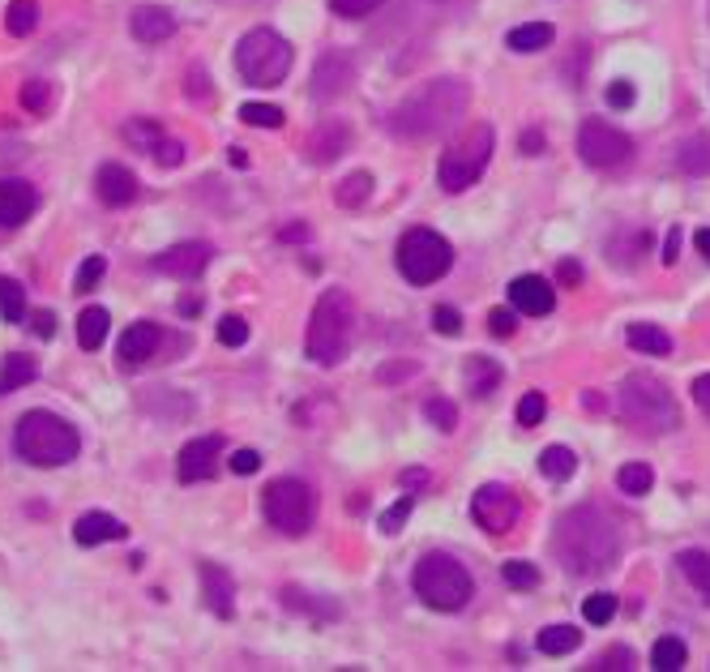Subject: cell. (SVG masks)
Listing matches in <instances>:
<instances>
[{"mask_svg": "<svg viewBox=\"0 0 710 672\" xmlns=\"http://www.w3.org/2000/svg\"><path fill=\"white\" fill-rule=\"evenodd\" d=\"M553 549H557V562L565 566V574L595 578L620 562V527L595 506H578V510L560 515Z\"/></svg>", "mask_w": 710, "mask_h": 672, "instance_id": "obj_1", "label": "cell"}, {"mask_svg": "<svg viewBox=\"0 0 710 672\" xmlns=\"http://www.w3.org/2000/svg\"><path fill=\"white\" fill-rule=\"evenodd\" d=\"M466 99H471V91H466L462 78H433L415 95H406L403 104H394L390 133L403 138V142L437 138L441 129H450L458 116L466 111Z\"/></svg>", "mask_w": 710, "mask_h": 672, "instance_id": "obj_2", "label": "cell"}, {"mask_svg": "<svg viewBox=\"0 0 710 672\" xmlns=\"http://www.w3.org/2000/svg\"><path fill=\"white\" fill-rule=\"evenodd\" d=\"M13 450H17V459L31 467H64L78 459V450H82V437H78V428L64 420V415L56 412H26L17 420V428H13Z\"/></svg>", "mask_w": 710, "mask_h": 672, "instance_id": "obj_3", "label": "cell"}, {"mask_svg": "<svg viewBox=\"0 0 710 672\" xmlns=\"http://www.w3.org/2000/svg\"><path fill=\"white\" fill-rule=\"evenodd\" d=\"M620 415L638 433H651V437L672 433L681 424V408H676L672 390L663 386L660 377H651V373H629L620 381Z\"/></svg>", "mask_w": 710, "mask_h": 672, "instance_id": "obj_4", "label": "cell"}, {"mask_svg": "<svg viewBox=\"0 0 710 672\" xmlns=\"http://www.w3.org/2000/svg\"><path fill=\"white\" fill-rule=\"evenodd\" d=\"M352 296L343 287H330L321 292L317 309H312V321H308V356L317 364H339L347 356V343H352Z\"/></svg>", "mask_w": 710, "mask_h": 672, "instance_id": "obj_5", "label": "cell"}, {"mask_svg": "<svg viewBox=\"0 0 710 672\" xmlns=\"http://www.w3.org/2000/svg\"><path fill=\"white\" fill-rule=\"evenodd\" d=\"M236 73L249 86H279L292 73V44L270 26H257L236 44Z\"/></svg>", "mask_w": 710, "mask_h": 672, "instance_id": "obj_6", "label": "cell"}, {"mask_svg": "<svg viewBox=\"0 0 710 672\" xmlns=\"http://www.w3.org/2000/svg\"><path fill=\"white\" fill-rule=\"evenodd\" d=\"M411 582H415V596H419L428 609H437V613H458V609L471 600V574L458 566L450 553H428V557H419Z\"/></svg>", "mask_w": 710, "mask_h": 672, "instance_id": "obj_7", "label": "cell"}, {"mask_svg": "<svg viewBox=\"0 0 710 672\" xmlns=\"http://www.w3.org/2000/svg\"><path fill=\"white\" fill-rule=\"evenodd\" d=\"M488 158H493V129H488V125L466 129L454 146L441 155V163H437V180H441V189H446V193H462V189H471V185L484 176Z\"/></svg>", "mask_w": 710, "mask_h": 672, "instance_id": "obj_8", "label": "cell"}, {"mask_svg": "<svg viewBox=\"0 0 710 672\" xmlns=\"http://www.w3.org/2000/svg\"><path fill=\"white\" fill-rule=\"evenodd\" d=\"M394 261H399V274H403L406 283L428 287V283H437L441 274H450L454 249H450V240H441L437 232L411 227L403 240H399V258Z\"/></svg>", "mask_w": 710, "mask_h": 672, "instance_id": "obj_9", "label": "cell"}, {"mask_svg": "<svg viewBox=\"0 0 710 672\" xmlns=\"http://www.w3.org/2000/svg\"><path fill=\"white\" fill-rule=\"evenodd\" d=\"M261 510L270 518V527H279L283 535H308L312 531V518H317V497L305 480H274L261 497Z\"/></svg>", "mask_w": 710, "mask_h": 672, "instance_id": "obj_10", "label": "cell"}, {"mask_svg": "<svg viewBox=\"0 0 710 672\" xmlns=\"http://www.w3.org/2000/svg\"><path fill=\"white\" fill-rule=\"evenodd\" d=\"M578 155H582V163H591L600 172H612V167H625L634 158V142L620 129H612L608 120L591 116L578 129Z\"/></svg>", "mask_w": 710, "mask_h": 672, "instance_id": "obj_11", "label": "cell"}, {"mask_svg": "<svg viewBox=\"0 0 710 672\" xmlns=\"http://www.w3.org/2000/svg\"><path fill=\"white\" fill-rule=\"evenodd\" d=\"M471 518H475L488 535H509V531L522 522V502H518V493L506 488V484H484V488H475V497H471Z\"/></svg>", "mask_w": 710, "mask_h": 672, "instance_id": "obj_12", "label": "cell"}, {"mask_svg": "<svg viewBox=\"0 0 710 672\" xmlns=\"http://www.w3.org/2000/svg\"><path fill=\"white\" fill-rule=\"evenodd\" d=\"M355 82V60L352 52H326L317 60V69H312V99L317 104H330V99H339V95H347Z\"/></svg>", "mask_w": 710, "mask_h": 672, "instance_id": "obj_13", "label": "cell"}, {"mask_svg": "<svg viewBox=\"0 0 710 672\" xmlns=\"http://www.w3.org/2000/svg\"><path fill=\"white\" fill-rule=\"evenodd\" d=\"M218 455H223V437H218V433L193 437V441L180 450V459H176V480H180V484H202V480H210L214 467H218Z\"/></svg>", "mask_w": 710, "mask_h": 672, "instance_id": "obj_14", "label": "cell"}, {"mask_svg": "<svg viewBox=\"0 0 710 672\" xmlns=\"http://www.w3.org/2000/svg\"><path fill=\"white\" fill-rule=\"evenodd\" d=\"M210 258H214V249L205 240H185V245H171L167 254H158L151 266L158 274H171V279H185L189 283V279H202Z\"/></svg>", "mask_w": 710, "mask_h": 672, "instance_id": "obj_15", "label": "cell"}, {"mask_svg": "<svg viewBox=\"0 0 710 672\" xmlns=\"http://www.w3.org/2000/svg\"><path fill=\"white\" fill-rule=\"evenodd\" d=\"M509 305L526 317H544V313L557 309V287L544 274H518L509 283Z\"/></svg>", "mask_w": 710, "mask_h": 672, "instance_id": "obj_16", "label": "cell"}, {"mask_svg": "<svg viewBox=\"0 0 710 672\" xmlns=\"http://www.w3.org/2000/svg\"><path fill=\"white\" fill-rule=\"evenodd\" d=\"M125 138H129L142 155L151 151L163 167H180V163H185V146L171 142V138H163V129H158L154 120H129V125H125Z\"/></svg>", "mask_w": 710, "mask_h": 672, "instance_id": "obj_17", "label": "cell"}, {"mask_svg": "<svg viewBox=\"0 0 710 672\" xmlns=\"http://www.w3.org/2000/svg\"><path fill=\"white\" fill-rule=\"evenodd\" d=\"M95 193H99L103 207L120 210L138 202V176L125 167V163H103L95 172Z\"/></svg>", "mask_w": 710, "mask_h": 672, "instance_id": "obj_18", "label": "cell"}, {"mask_svg": "<svg viewBox=\"0 0 710 672\" xmlns=\"http://www.w3.org/2000/svg\"><path fill=\"white\" fill-rule=\"evenodd\" d=\"M158 343H163V330L154 326V321H133L125 334H120V343H116V356L125 368H138V364H146L158 352Z\"/></svg>", "mask_w": 710, "mask_h": 672, "instance_id": "obj_19", "label": "cell"}, {"mask_svg": "<svg viewBox=\"0 0 710 672\" xmlns=\"http://www.w3.org/2000/svg\"><path fill=\"white\" fill-rule=\"evenodd\" d=\"M125 535H129V527L116 515H107V510H91V515H82L73 522V544L78 549H99V544L125 540Z\"/></svg>", "mask_w": 710, "mask_h": 672, "instance_id": "obj_20", "label": "cell"}, {"mask_svg": "<svg viewBox=\"0 0 710 672\" xmlns=\"http://www.w3.org/2000/svg\"><path fill=\"white\" fill-rule=\"evenodd\" d=\"M198 574H202L205 609H210L214 617H232V613H236V582H232V574L223 566H214V562H202Z\"/></svg>", "mask_w": 710, "mask_h": 672, "instance_id": "obj_21", "label": "cell"}, {"mask_svg": "<svg viewBox=\"0 0 710 672\" xmlns=\"http://www.w3.org/2000/svg\"><path fill=\"white\" fill-rule=\"evenodd\" d=\"M129 31H133L138 44H163V39L176 35V13L163 9V4H142V9H133Z\"/></svg>", "mask_w": 710, "mask_h": 672, "instance_id": "obj_22", "label": "cell"}, {"mask_svg": "<svg viewBox=\"0 0 710 672\" xmlns=\"http://www.w3.org/2000/svg\"><path fill=\"white\" fill-rule=\"evenodd\" d=\"M35 189L26 180H0V227H22L35 214Z\"/></svg>", "mask_w": 710, "mask_h": 672, "instance_id": "obj_23", "label": "cell"}, {"mask_svg": "<svg viewBox=\"0 0 710 672\" xmlns=\"http://www.w3.org/2000/svg\"><path fill=\"white\" fill-rule=\"evenodd\" d=\"M35 377H39L35 356H26V352H9V356L0 361V399L13 394V390H22V386H31Z\"/></svg>", "mask_w": 710, "mask_h": 672, "instance_id": "obj_24", "label": "cell"}, {"mask_svg": "<svg viewBox=\"0 0 710 672\" xmlns=\"http://www.w3.org/2000/svg\"><path fill=\"white\" fill-rule=\"evenodd\" d=\"M347 146H352L347 125H334V120H330V125L308 142V158H312V163H330V158L347 155Z\"/></svg>", "mask_w": 710, "mask_h": 672, "instance_id": "obj_25", "label": "cell"}, {"mask_svg": "<svg viewBox=\"0 0 710 672\" xmlns=\"http://www.w3.org/2000/svg\"><path fill=\"white\" fill-rule=\"evenodd\" d=\"M676 167L685 176H710V133H694L676 146Z\"/></svg>", "mask_w": 710, "mask_h": 672, "instance_id": "obj_26", "label": "cell"}, {"mask_svg": "<svg viewBox=\"0 0 710 672\" xmlns=\"http://www.w3.org/2000/svg\"><path fill=\"white\" fill-rule=\"evenodd\" d=\"M557 39V31L548 22H526V26H513L509 31V52H544L548 44Z\"/></svg>", "mask_w": 710, "mask_h": 672, "instance_id": "obj_27", "label": "cell"}, {"mask_svg": "<svg viewBox=\"0 0 710 672\" xmlns=\"http://www.w3.org/2000/svg\"><path fill=\"white\" fill-rule=\"evenodd\" d=\"M107 330H111V317H107V309L91 305V309L78 313V343H82L86 352H99L103 339H107Z\"/></svg>", "mask_w": 710, "mask_h": 672, "instance_id": "obj_28", "label": "cell"}, {"mask_svg": "<svg viewBox=\"0 0 710 672\" xmlns=\"http://www.w3.org/2000/svg\"><path fill=\"white\" fill-rule=\"evenodd\" d=\"M462 377H466V390L484 399V394H493L501 386V364L488 361V356H475V361H466Z\"/></svg>", "mask_w": 710, "mask_h": 672, "instance_id": "obj_29", "label": "cell"}, {"mask_svg": "<svg viewBox=\"0 0 710 672\" xmlns=\"http://www.w3.org/2000/svg\"><path fill=\"white\" fill-rule=\"evenodd\" d=\"M625 343L634 352H642V356H667L672 352V339L663 334L660 326H629L625 330Z\"/></svg>", "mask_w": 710, "mask_h": 672, "instance_id": "obj_30", "label": "cell"}, {"mask_svg": "<svg viewBox=\"0 0 710 672\" xmlns=\"http://www.w3.org/2000/svg\"><path fill=\"white\" fill-rule=\"evenodd\" d=\"M578 642H582V629H578V625H548V629H540V638H535V647H540L544 656H569Z\"/></svg>", "mask_w": 710, "mask_h": 672, "instance_id": "obj_31", "label": "cell"}, {"mask_svg": "<svg viewBox=\"0 0 710 672\" xmlns=\"http://www.w3.org/2000/svg\"><path fill=\"white\" fill-rule=\"evenodd\" d=\"M372 185H377V180H372V172H352V176H347V180L334 189V202H339V207H347V210L364 207V202L372 198Z\"/></svg>", "mask_w": 710, "mask_h": 672, "instance_id": "obj_32", "label": "cell"}, {"mask_svg": "<svg viewBox=\"0 0 710 672\" xmlns=\"http://www.w3.org/2000/svg\"><path fill=\"white\" fill-rule=\"evenodd\" d=\"M676 562H681V574L702 591V600L710 604V553H702V549H685Z\"/></svg>", "mask_w": 710, "mask_h": 672, "instance_id": "obj_33", "label": "cell"}, {"mask_svg": "<svg viewBox=\"0 0 710 672\" xmlns=\"http://www.w3.org/2000/svg\"><path fill=\"white\" fill-rule=\"evenodd\" d=\"M4 26H9V35H13V39H26V35L39 26V4H35V0H9Z\"/></svg>", "mask_w": 710, "mask_h": 672, "instance_id": "obj_34", "label": "cell"}, {"mask_svg": "<svg viewBox=\"0 0 710 672\" xmlns=\"http://www.w3.org/2000/svg\"><path fill=\"white\" fill-rule=\"evenodd\" d=\"M685 660H689V651H685V642L681 638H660L655 647H651V669L655 672H681L685 669Z\"/></svg>", "mask_w": 710, "mask_h": 672, "instance_id": "obj_35", "label": "cell"}, {"mask_svg": "<svg viewBox=\"0 0 710 672\" xmlns=\"http://www.w3.org/2000/svg\"><path fill=\"white\" fill-rule=\"evenodd\" d=\"M616 484H620V493H629V497H647V493L655 488V471L647 463H625L616 471Z\"/></svg>", "mask_w": 710, "mask_h": 672, "instance_id": "obj_36", "label": "cell"}, {"mask_svg": "<svg viewBox=\"0 0 710 672\" xmlns=\"http://www.w3.org/2000/svg\"><path fill=\"white\" fill-rule=\"evenodd\" d=\"M540 471L560 484V480H569V475L578 471V455H573L569 446H548V450L540 455Z\"/></svg>", "mask_w": 710, "mask_h": 672, "instance_id": "obj_37", "label": "cell"}, {"mask_svg": "<svg viewBox=\"0 0 710 672\" xmlns=\"http://www.w3.org/2000/svg\"><path fill=\"white\" fill-rule=\"evenodd\" d=\"M0 317L4 321H22L26 317V287L9 274H0Z\"/></svg>", "mask_w": 710, "mask_h": 672, "instance_id": "obj_38", "label": "cell"}, {"mask_svg": "<svg viewBox=\"0 0 710 672\" xmlns=\"http://www.w3.org/2000/svg\"><path fill=\"white\" fill-rule=\"evenodd\" d=\"M240 120H245V125H253V129H283V107L245 104V107H240Z\"/></svg>", "mask_w": 710, "mask_h": 672, "instance_id": "obj_39", "label": "cell"}, {"mask_svg": "<svg viewBox=\"0 0 710 672\" xmlns=\"http://www.w3.org/2000/svg\"><path fill=\"white\" fill-rule=\"evenodd\" d=\"M501 578H506V587H513V591H535L540 587V569L531 566V562H506Z\"/></svg>", "mask_w": 710, "mask_h": 672, "instance_id": "obj_40", "label": "cell"}, {"mask_svg": "<svg viewBox=\"0 0 710 672\" xmlns=\"http://www.w3.org/2000/svg\"><path fill=\"white\" fill-rule=\"evenodd\" d=\"M582 617L591 621V625H608V621L616 617V596H612V591H595V596H587Z\"/></svg>", "mask_w": 710, "mask_h": 672, "instance_id": "obj_41", "label": "cell"}, {"mask_svg": "<svg viewBox=\"0 0 710 672\" xmlns=\"http://www.w3.org/2000/svg\"><path fill=\"white\" fill-rule=\"evenodd\" d=\"M218 343H223V347H245V343H249V321H245L240 313H227V317L218 321Z\"/></svg>", "mask_w": 710, "mask_h": 672, "instance_id": "obj_42", "label": "cell"}, {"mask_svg": "<svg viewBox=\"0 0 710 672\" xmlns=\"http://www.w3.org/2000/svg\"><path fill=\"white\" fill-rule=\"evenodd\" d=\"M544 412H548V403H544V394H540V390H531V394H522V399H518V424H522V428L544 424Z\"/></svg>", "mask_w": 710, "mask_h": 672, "instance_id": "obj_43", "label": "cell"}, {"mask_svg": "<svg viewBox=\"0 0 710 672\" xmlns=\"http://www.w3.org/2000/svg\"><path fill=\"white\" fill-rule=\"evenodd\" d=\"M424 415H428V424L441 428V433H450L458 424V408L450 399H428V403H424Z\"/></svg>", "mask_w": 710, "mask_h": 672, "instance_id": "obj_44", "label": "cell"}, {"mask_svg": "<svg viewBox=\"0 0 710 672\" xmlns=\"http://www.w3.org/2000/svg\"><path fill=\"white\" fill-rule=\"evenodd\" d=\"M411 510H415V497L406 493V497H399V502H394V506L381 515V531H386V535H399V531H403V522L411 518Z\"/></svg>", "mask_w": 710, "mask_h": 672, "instance_id": "obj_45", "label": "cell"}, {"mask_svg": "<svg viewBox=\"0 0 710 672\" xmlns=\"http://www.w3.org/2000/svg\"><path fill=\"white\" fill-rule=\"evenodd\" d=\"M103 274H107V261H103V258H86V261H82V270H78V279H73V287H78V292H95Z\"/></svg>", "mask_w": 710, "mask_h": 672, "instance_id": "obj_46", "label": "cell"}, {"mask_svg": "<svg viewBox=\"0 0 710 672\" xmlns=\"http://www.w3.org/2000/svg\"><path fill=\"white\" fill-rule=\"evenodd\" d=\"M433 330H437V334H446V339L462 334V313L450 309V305H437V309H433Z\"/></svg>", "mask_w": 710, "mask_h": 672, "instance_id": "obj_47", "label": "cell"}, {"mask_svg": "<svg viewBox=\"0 0 710 672\" xmlns=\"http://www.w3.org/2000/svg\"><path fill=\"white\" fill-rule=\"evenodd\" d=\"M22 104H26V111H44V107L51 104V86L48 82H39V78H31V82L22 86Z\"/></svg>", "mask_w": 710, "mask_h": 672, "instance_id": "obj_48", "label": "cell"}, {"mask_svg": "<svg viewBox=\"0 0 710 672\" xmlns=\"http://www.w3.org/2000/svg\"><path fill=\"white\" fill-rule=\"evenodd\" d=\"M330 9L339 13V17H368V13H377L381 9V0H330Z\"/></svg>", "mask_w": 710, "mask_h": 672, "instance_id": "obj_49", "label": "cell"}, {"mask_svg": "<svg viewBox=\"0 0 710 672\" xmlns=\"http://www.w3.org/2000/svg\"><path fill=\"white\" fill-rule=\"evenodd\" d=\"M638 245H647V249H651V232H634V236H629V249H638ZM608 261L634 266V254H625V249H620V240H608Z\"/></svg>", "mask_w": 710, "mask_h": 672, "instance_id": "obj_50", "label": "cell"}, {"mask_svg": "<svg viewBox=\"0 0 710 672\" xmlns=\"http://www.w3.org/2000/svg\"><path fill=\"white\" fill-rule=\"evenodd\" d=\"M591 669H620V672L634 669V651H629V647H608Z\"/></svg>", "mask_w": 710, "mask_h": 672, "instance_id": "obj_51", "label": "cell"}, {"mask_svg": "<svg viewBox=\"0 0 710 672\" xmlns=\"http://www.w3.org/2000/svg\"><path fill=\"white\" fill-rule=\"evenodd\" d=\"M608 107H616V111H625V107H634V82H612L608 86Z\"/></svg>", "mask_w": 710, "mask_h": 672, "instance_id": "obj_52", "label": "cell"}, {"mask_svg": "<svg viewBox=\"0 0 710 672\" xmlns=\"http://www.w3.org/2000/svg\"><path fill=\"white\" fill-rule=\"evenodd\" d=\"M227 467H232L236 475H253L257 467H261V455H257V450H236V455L227 459Z\"/></svg>", "mask_w": 710, "mask_h": 672, "instance_id": "obj_53", "label": "cell"}, {"mask_svg": "<svg viewBox=\"0 0 710 672\" xmlns=\"http://www.w3.org/2000/svg\"><path fill=\"white\" fill-rule=\"evenodd\" d=\"M513 326H518V321H513V313H509V309L488 313V330H493L497 339H509V334H513Z\"/></svg>", "mask_w": 710, "mask_h": 672, "instance_id": "obj_54", "label": "cell"}, {"mask_svg": "<svg viewBox=\"0 0 710 672\" xmlns=\"http://www.w3.org/2000/svg\"><path fill=\"white\" fill-rule=\"evenodd\" d=\"M518 146H522V155H544V146H548V142H544V133H540V129H526Z\"/></svg>", "mask_w": 710, "mask_h": 672, "instance_id": "obj_55", "label": "cell"}, {"mask_svg": "<svg viewBox=\"0 0 710 672\" xmlns=\"http://www.w3.org/2000/svg\"><path fill=\"white\" fill-rule=\"evenodd\" d=\"M557 279L565 287H578V283H582V266H578V261H560Z\"/></svg>", "mask_w": 710, "mask_h": 672, "instance_id": "obj_56", "label": "cell"}, {"mask_svg": "<svg viewBox=\"0 0 710 672\" xmlns=\"http://www.w3.org/2000/svg\"><path fill=\"white\" fill-rule=\"evenodd\" d=\"M694 403H698V408L710 415V373H702V377L694 381Z\"/></svg>", "mask_w": 710, "mask_h": 672, "instance_id": "obj_57", "label": "cell"}, {"mask_svg": "<svg viewBox=\"0 0 710 672\" xmlns=\"http://www.w3.org/2000/svg\"><path fill=\"white\" fill-rule=\"evenodd\" d=\"M676 258H681V227H672V232H667V245H663V266H676Z\"/></svg>", "mask_w": 710, "mask_h": 672, "instance_id": "obj_58", "label": "cell"}, {"mask_svg": "<svg viewBox=\"0 0 710 672\" xmlns=\"http://www.w3.org/2000/svg\"><path fill=\"white\" fill-rule=\"evenodd\" d=\"M31 330H35L39 339H51V334H56V317H51V313H35V326H31Z\"/></svg>", "mask_w": 710, "mask_h": 672, "instance_id": "obj_59", "label": "cell"}, {"mask_svg": "<svg viewBox=\"0 0 710 672\" xmlns=\"http://www.w3.org/2000/svg\"><path fill=\"white\" fill-rule=\"evenodd\" d=\"M411 373H415V364H394V368L381 373V381H399V377H411Z\"/></svg>", "mask_w": 710, "mask_h": 672, "instance_id": "obj_60", "label": "cell"}, {"mask_svg": "<svg viewBox=\"0 0 710 672\" xmlns=\"http://www.w3.org/2000/svg\"><path fill=\"white\" fill-rule=\"evenodd\" d=\"M424 480H428V475H424L419 467H411V471H403V488H419Z\"/></svg>", "mask_w": 710, "mask_h": 672, "instance_id": "obj_61", "label": "cell"}, {"mask_svg": "<svg viewBox=\"0 0 710 672\" xmlns=\"http://www.w3.org/2000/svg\"><path fill=\"white\" fill-rule=\"evenodd\" d=\"M694 245H698V254H702V258L710 261V227H702V232L694 236Z\"/></svg>", "mask_w": 710, "mask_h": 672, "instance_id": "obj_62", "label": "cell"}, {"mask_svg": "<svg viewBox=\"0 0 710 672\" xmlns=\"http://www.w3.org/2000/svg\"><path fill=\"white\" fill-rule=\"evenodd\" d=\"M232 163H236V167H245V163H249V155H245L240 146H232Z\"/></svg>", "mask_w": 710, "mask_h": 672, "instance_id": "obj_63", "label": "cell"}]
</instances>
